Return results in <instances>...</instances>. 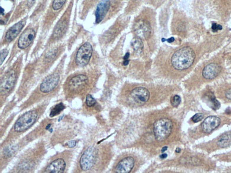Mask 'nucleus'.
Masks as SVG:
<instances>
[{
    "label": "nucleus",
    "mask_w": 231,
    "mask_h": 173,
    "mask_svg": "<svg viewBox=\"0 0 231 173\" xmlns=\"http://www.w3.org/2000/svg\"><path fill=\"white\" fill-rule=\"evenodd\" d=\"M129 56H130V55H129V53H127V54H126V55H125V56H124V60H128V58H129Z\"/></svg>",
    "instance_id": "f704fd0d"
},
{
    "label": "nucleus",
    "mask_w": 231,
    "mask_h": 173,
    "mask_svg": "<svg viewBox=\"0 0 231 173\" xmlns=\"http://www.w3.org/2000/svg\"><path fill=\"white\" fill-rule=\"evenodd\" d=\"M76 143H77V142L75 141H70L67 142L66 144H65V146L67 147L71 148L73 147L76 146Z\"/></svg>",
    "instance_id": "2f4dec72"
},
{
    "label": "nucleus",
    "mask_w": 231,
    "mask_h": 173,
    "mask_svg": "<svg viewBox=\"0 0 231 173\" xmlns=\"http://www.w3.org/2000/svg\"><path fill=\"white\" fill-rule=\"evenodd\" d=\"M133 45L134 49L138 51L141 50L143 47V44L142 41L141 40L138 38H136L134 40H133Z\"/></svg>",
    "instance_id": "cd10ccee"
},
{
    "label": "nucleus",
    "mask_w": 231,
    "mask_h": 173,
    "mask_svg": "<svg viewBox=\"0 0 231 173\" xmlns=\"http://www.w3.org/2000/svg\"><path fill=\"white\" fill-rule=\"evenodd\" d=\"M222 68L220 65L216 63H210L206 65L203 69V77L207 80L214 79L221 71Z\"/></svg>",
    "instance_id": "aec40b11"
},
{
    "label": "nucleus",
    "mask_w": 231,
    "mask_h": 173,
    "mask_svg": "<svg viewBox=\"0 0 231 173\" xmlns=\"http://www.w3.org/2000/svg\"><path fill=\"white\" fill-rule=\"evenodd\" d=\"M38 56L29 61L24 68L20 85L16 93L17 102L25 99L41 79L38 73Z\"/></svg>",
    "instance_id": "1a4fd4ad"
},
{
    "label": "nucleus",
    "mask_w": 231,
    "mask_h": 173,
    "mask_svg": "<svg viewBox=\"0 0 231 173\" xmlns=\"http://www.w3.org/2000/svg\"><path fill=\"white\" fill-rule=\"evenodd\" d=\"M99 157V150L93 145L86 146L82 150L77 159L74 173H88L93 170Z\"/></svg>",
    "instance_id": "ddd939ff"
},
{
    "label": "nucleus",
    "mask_w": 231,
    "mask_h": 173,
    "mask_svg": "<svg viewBox=\"0 0 231 173\" xmlns=\"http://www.w3.org/2000/svg\"><path fill=\"white\" fill-rule=\"evenodd\" d=\"M196 54L190 46H184L177 50L172 56L171 62L175 70L183 71L189 68L195 60Z\"/></svg>",
    "instance_id": "4468645a"
},
{
    "label": "nucleus",
    "mask_w": 231,
    "mask_h": 173,
    "mask_svg": "<svg viewBox=\"0 0 231 173\" xmlns=\"http://www.w3.org/2000/svg\"><path fill=\"white\" fill-rule=\"evenodd\" d=\"M50 99L38 104L33 108L19 116L1 144V149L12 145L20 139L21 136L31 129L44 114Z\"/></svg>",
    "instance_id": "7ed1b4c3"
},
{
    "label": "nucleus",
    "mask_w": 231,
    "mask_h": 173,
    "mask_svg": "<svg viewBox=\"0 0 231 173\" xmlns=\"http://www.w3.org/2000/svg\"><path fill=\"white\" fill-rule=\"evenodd\" d=\"M56 120V118L46 117L40 123L36 128L20 141H17L13 144L4 148L2 151L3 158L7 161H11L13 158L16 156L17 154L28 143L45 135L47 131L49 130L51 125L55 123Z\"/></svg>",
    "instance_id": "6e6552de"
},
{
    "label": "nucleus",
    "mask_w": 231,
    "mask_h": 173,
    "mask_svg": "<svg viewBox=\"0 0 231 173\" xmlns=\"http://www.w3.org/2000/svg\"><path fill=\"white\" fill-rule=\"evenodd\" d=\"M12 1H13V0H12Z\"/></svg>",
    "instance_id": "58836bf2"
},
{
    "label": "nucleus",
    "mask_w": 231,
    "mask_h": 173,
    "mask_svg": "<svg viewBox=\"0 0 231 173\" xmlns=\"http://www.w3.org/2000/svg\"><path fill=\"white\" fill-rule=\"evenodd\" d=\"M167 146H165L164 147L162 148V149H161V152L162 153H164V152H165L167 150Z\"/></svg>",
    "instance_id": "c9c22d12"
},
{
    "label": "nucleus",
    "mask_w": 231,
    "mask_h": 173,
    "mask_svg": "<svg viewBox=\"0 0 231 173\" xmlns=\"http://www.w3.org/2000/svg\"><path fill=\"white\" fill-rule=\"evenodd\" d=\"M181 99L179 96L176 95L172 98L171 100V104L175 107H177L181 103Z\"/></svg>",
    "instance_id": "c85d7f7f"
},
{
    "label": "nucleus",
    "mask_w": 231,
    "mask_h": 173,
    "mask_svg": "<svg viewBox=\"0 0 231 173\" xmlns=\"http://www.w3.org/2000/svg\"><path fill=\"white\" fill-rule=\"evenodd\" d=\"M206 98H208V100L211 104V107L212 109L217 110L219 109L220 107V104L216 99L215 97L213 94L211 93L208 94V95H206Z\"/></svg>",
    "instance_id": "393cba45"
},
{
    "label": "nucleus",
    "mask_w": 231,
    "mask_h": 173,
    "mask_svg": "<svg viewBox=\"0 0 231 173\" xmlns=\"http://www.w3.org/2000/svg\"><path fill=\"white\" fill-rule=\"evenodd\" d=\"M24 53L18 56L13 63L4 70L1 69L0 98L1 108L15 91L23 67Z\"/></svg>",
    "instance_id": "423d86ee"
},
{
    "label": "nucleus",
    "mask_w": 231,
    "mask_h": 173,
    "mask_svg": "<svg viewBox=\"0 0 231 173\" xmlns=\"http://www.w3.org/2000/svg\"><path fill=\"white\" fill-rule=\"evenodd\" d=\"M218 146L222 148L227 147L231 145V132H226L218 138L217 143Z\"/></svg>",
    "instance_id": "4be33fe9"
},
{
    "label": "nucleus",
    "mask_w": 231,
    "mask_h": 173,
    "mask_svg": "<svg viewBox=\"0 0 231 173\" xmlns=\"http://www.w3.org/2000/svg\"><path fill=\"white\" fill-rule=\"evenodd\" d=\"M67 47V43L63 41L43 50L38 56V71L41 79L48 74L56 62L63 56Z\"/></svg>",
    "instance_id": "9d476101"
},
{
    "label": "nucleus",
    "mask_w": 231,
    "mask_h": 173,
    "mask_svg": "<svg viewBox=\"0 0 231 173\" xmlns=\"http://www.w3.org/2000/svg\"><path fill=\"white\" fill-rule=\"evenodd\" d=\"M72 4V2L56 23L50 35L46 40L43 50L64 41L69 32L71 25Z\"/></svg>",
    "instance_id": "9b49d317"
},
{
    "label": "nucleus",
    "mask_w": 231,
    "mask_h": 173,
    "mask_svg": "<svg viewBox=\"0 0 231 173\" xmlns=\"http://www.w3.org/2000/svg\"><path fill=\"white\" fill-rule=\"evenodd\" d=\"M85 99V102H84L83 105V109H88V108H92L95 105L96 101L93 97L92 94H88Z\"/></svg>",
    "instance_id": "b1692460"
},
{
    "label": "nucleus",
    "mask_w": 231,
    "mask_h": 173,
    "mask_svg": "<svg viewBox=\"0 0 231 173\" xmlns=\"http://www.w3.org/2000/svg\"><path fill=\"white\" fill-rule=\"evenodd\" d=\"M10 51L8 49V47H4L0 51V65L2 66V64L4 63L6 58L9 55Z\"/></svg>",
    "instance_id": "a878e982"
},
{
    "label": "nucleus",
    "mask_w": 231,
    "mask_h": 173,
    "mask_svg": "<svg viewBox=\"0 0 231 173\" xmlns=\"http://www.w3.org/2000/svg\"><path fill=\"white\" fill-rule=\"evenodd\" d=\"M167 154H161V156H160V158L161 159H165L167 157Z\"/></svg>",
    "instance_id": "72a5a7b5"
},
{
    "label": "nucleus",
    "mask_w": 231,
    "mask_h": 173,
    "mask_svg": "<svg viewBox=\"0 0 231 173\" xmlns=\"http://www.w3.org/2000/svg\"><path fill=\"white\" fill-rule=\"evenodd\" d=\"M74 155L73 150H66L49 158L39 173H64L69 169Z\"/></svg>",
    "instance_id": "f8f14e48"
},
{
    "label": "nucleus",
    "mask_w": 231,
    "mask_h": 173,
    "mask_svg": "<svg viewBox=\"0 0 231 173\" xmlns=\"http://www.w3.org/2000/svg\"><path fill=\"white\" fill-rule=\"evenodd\" d=\"M47 142L41 140L20 154L9 173H33L47 153Z\"/></svg>",
    "instance_id": "39448f33"
},
{
    "label": "nucleus",
    "mask_w": 231,
    "mask_h": 173,
    "mask_svg": "<svg viewBox=\"0 0 231 173\" xmlns=\"http://www.w3.org/2000/svg\"><path fill=\"white\" fill-rule=\"evenodd\" d=\"M41 21L31 22L25 27L19 37L14 42L10 56L1 69L4 70L10 66L21 53L25 55V61H28L29 55L35 43L40 27Z\"/></svg>",
    "instance_id": "20e7f679"
},
{
    "label": "nucleus",
    "mask_w": 231,
    "mask_h": 173,
    "mask_svg": "<svg viewBox=\"0 0 231 173\" xmlns=\"http://www.w3.org/2000/svg\"><path fill=\"white\" fill-rule=\"evenodd\" d=\"M65 105L63 102L59 103L58 104L53 106L50 113L49 117L53 118L60 115L61 112L65 109Z\"/></svg>",
    "instance_id": "5701e85b"
},
{
    "label": "nucleus",
    "mask_w": 231,
    "mask_h": 173,
    "mask_svg": "<svg viewBox=\"0 0 231 173\" xmlns=\"http://www.w3.org/2000/svg\"><path fill=\"white\" fill-rule=\"evenodd\" d=\"M140 28L146 37H148L150 32V28L149 25L146 22H143L140 25Z\"/></svg>",
    "instance_id": "bb28decb"
},
{
    "label": "nucleus",
    "mask_w": 231,
    "mask_h": 173,
    "mask_svg": "<svg viewBox=\"0 0 231 173\" xmlns=\"http://www.w3.org/2000/svg\"><path fill=\"white\" fill-rule=\"evenodd\" d=\"M110 6V1L109 0H102L98 4L95 12L96 24H99L104 20Z\"/></svg>",
    "instance_id": "a211bd4d"
},
{
    "label": "nucleus",
    "mask_w": 231,
    "mask_h": 173,
    "mask_svg": "<svg viewBox=\"0 0 231 173\" xmlns=\"http://www.w3.org/2000/svg\"><path fill=\"white\" fill-rule=\"evenodd\" d=\"M67 57V55H63L54 70L42 78L28 98L19 106L20 112L46 99H50L59 94L66 76L65 65Z\"/></svg>",
    "instance_id": "f257e3e1"
},
{
    "label": "nucleus",
    "mask_w": 231,
    "mask_h": 173,
    "mask_svg": "<svg viewBox=\"0 0 231 173\" xmlns=\"http://www.w3.org/2000/svg\"><path fill=\"white\" fill-rule=\"evenodd\" d=\"M225 96L227 98L231 100V88L228 89L226 91Z\"/></svg>",
    "instance_id": "473e14b6"
},
{
    "label": "nucleus",
    "mask_w": 231,
    "mask_h": 173,
    "mask_svg": "<svg viewBox=\"0 0 231 173\" xmlns=\"http://www.w3.org/2000/svg\"><path fill=\"white\" fill-rule=\"evenodd\" d=\"M96 75L94 69L88 67L77 70L66 76L62 86L66 100L75 98L84 100L93 89Z\"/></svg>",
    "instance_id": "f03ea898"
},
{
    "label": "nucleus",
    "mask_w": 231,
    "mask_h": 173,
    "mask_svg": "<svg viewBox=\"0 0 231 173\" xmlns=\"http://www.w3.org/2000/svg\"><path fill=\"white\" fill-rule=\"evenodd\" d=\"M29 17L27 15L5 30L0 41L1 48L8 47L16 40L26 27Z\"/></svg>",
    "instance_id": "2eb2a0df"
},
{
    "label": "nucleus",
    "mask_w": 231,
    "mask_h": 173,
    "mask_svg": "<svg viewBox=\"0 0 231 173\" xmlns=\"http://www.w3.org/2000/svg\"><path fill=\"white\" fill-rule=\"evenodd\" d=\"M131 98L136 103L142 105L146 103L149 99L150 94L148 89L143 87L134 89L130 94Z\"/></svg>",
    "instance_id": "f3484780"
},
{
    "label": "nucleus",
    "mask_w": 231,
    "mask_h": 173,
    "mask_svg": "<svg viewBox=\"0 0 231 173\" xmlns=\"http://www.w3.org/2000/svg\"><path fill=\"white\" fill-rule=\"evenodd\" d=\"M129 61L128 60L124 61V62H123V65H124V66H126L128 65V64H129Z\"/></svg>",
    "instance_id": "e433bc0d"
},
{
    "label": "nucleus",
    "mask_w": 231,
    "mask_h": 173,
    "mask_svg": "<svg viewBox=\"0 0 231 173\" xmlns=\"http://www.w3.org/2000/svg\"><path fill=\"white\" fill-rule=\"evenodd\" d=\"M135 165V160L132 157H127L122 159L117 164L116 168L118 173H128L132 171Z\"/></svg>",
    "instance_id": "412c9836"
},
{
    "label": "nucleus",
    "mask_w": 231,
    "mask_h": 173,
    "mask_svg": "<svg viewBox=\"0 0 231 173\" xmlns=\"http://www.w3.org/2000/svg\"><path fill=\"white\" fill-rule=\"evenodd\" d=\"M212 31L214 32H217L218 30H221L222 29V27L220 25H218L216 23H214L211 27Z\"/></svg>",
    "instance_id": "7c9ffc66"
},
{
    "label": "nucleus",
    "mask_w": 231,
    "mask_h": 173,
    "mask_svg": "<svg viewBox=\"0 0 231 173\" xmlns=\"http://www.w3.org/2000/svg\"><path fill=\"white\" fill-rule=\"evenodd\" d=\"M181 148H176L175 152H176V153H180V152H181Z\"/></svg>",
    "instance_id": "4c0bfd02"
},
{
    "label": "nucleus",
    "mask_w": 231,
    "mask_h": 173,
    "mask_svg": "<svg viewBox=\"0 0 231 173\" xmlns=\"http://www.w3.org/2000/svg\"><path fill=\"white\" fill-rule=\"evenodd\" d=\"M204 115L202 113H197L192 117V120L194 123H198L203 118Z\"/></svg>",
    "instance_id": "c756f323"
},
{
    "label": "nucleus",
    "mask_w": 231,
    "mask_h": 173,
    "mask_svg": "<svg viewBox=\"0 0 231 173\" xmlns=\"http://www.w3.org/2000/svg\"><path fill=\"white\" fill-rule=\"evenodd\" d=\"M79 44L70 56L66 69L65 75L68 76L77 70L90 67L93 61L94 48L87 35L83 34Z\"/></svg>",
    "instance_id": "0eeeda50"
},
{
    "label": "nucleus",
    "mask_w": 231,
    "mask_h": 173,
    "mask_svg": "<svg viewBox=\"0 0 231 173\" xmlns=\"http://www.w3.org/2000/svg\"><path fill=\"white\" fill-rule=\"evenodd\" d=\"M221 119L216 116L206 117L201 125L202 131L204 133H209L219 126Z\"/></svg>",
    "instance_id": "6ab92c4d"
},
{
    "label": "nucleus",
    "mask_w": 231,
    "mask_h": 173,
    "mask_svg": "<svg viewBox=\"0 0 231 173\" xmlns=\"http://www.w3.org/2000/svg\"><path fill=\"white\" fill-rule=\"evenodd\" d=\"M173 125L171 120L167 118H162L156 120L154 126L156 139L159 141L166 139L171 134Z\"/></svg>",
    "instance_id": "dca6fc26"
}]
</instances>
